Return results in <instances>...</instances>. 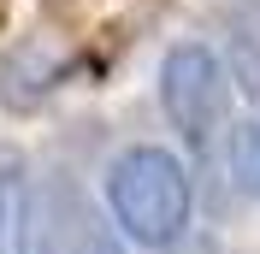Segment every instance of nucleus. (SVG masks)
<instances>
[{
  "label": "nucleus",
  "mask_w": 260,
  "mask_h": 254,
  "mask_svg": "<svg viewBox=\"0 0 260 254\" xmlns=\"http://www.w3.org/2000/svg\"><path fill=\"white\" fill-rule=\"evenodd\" d=\"M107 219L118 225V237L136 248H172L189 231L195 189H189V166L160 142H136L107 166Z\"/></svg>",
  "instance_id": "1"
},
{
  "label": "nucleus",
  "mask_w": 260,
  "mask_h": 254,
  "mask_svg": "<svg viewBox=\"0 0 260 254\" xmlns=\"http://www.w3.org/2000/svg\"><path fill=\"white\" fill-rule=\"evenodd\" d=\"M160 112L183 148H213L231 118V65L207 42H178L160 59Z\"/></svg>",
  "instance_id": "2"
},
{
  "label": "nucleus",
  "mask_w": 260,
  "mask_h": 254,
  "mask_svg": "<svg viewBox=\"0 0 260 254\" xmlns=\"http://www.w3.org/2000/svg\"><path fill=\"white\" fill-rule=\"evenodd\" d=\"M53 225L30 183V166L0 154V254H48Z\"/></svg>",
  "instance_id": "3"
},
{
  "label": "nucleus",
  "mask_w": 260,
  "mask_h": 254,
  "mask_svg": "<svg viewBox=\"0 0 260 254\" xmlns=\"http://www.w3.org/2000/svg\"><path fill=\"white\" fill-rule=\"evenodd\" d=\"M53 237H59L65 254H124V237H118V225L107 219V207H95L77 189H71V201H59Z\"/></svg>",
  "instance_id": "4"
},
{
  "label": "nucleus",
  "mask_w": 260,
  "mask_h": 254,
  "mask_svg": "<svg viewBox=\"0 0 260 254\" xmlns=\"http://www.w3.org/2000/svg\"><path fill=\"white\" fill-rule=\"evenodd\" d=\"M225 166H231V183L248 201H260V118H243L225 130Z\"/></svg>",
  "instance_id": "5"
}]
</instances>
